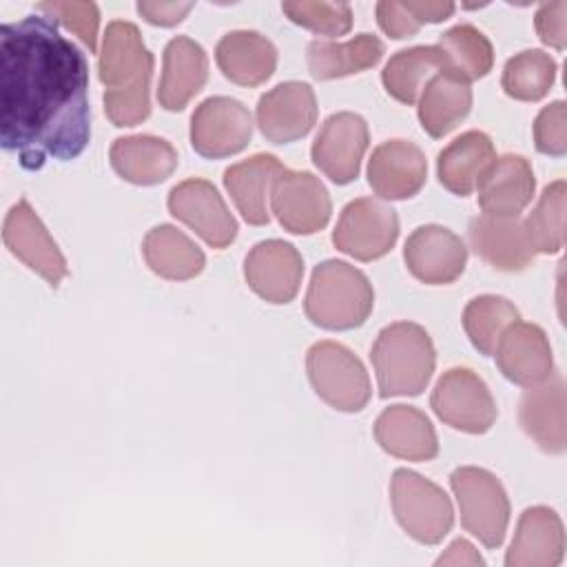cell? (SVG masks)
<instances>
[{"label": "cell", "mask_w": 567, "mask_h": 567, "mask_svg": "<svg viewBox=\"0 0 567 567\" xmlns=\"http://www.w3.org/2000/svg\"><path fill=\"white\" fill-rule=\"evenodd\" d=\"M89 64L47 16L0 27V144L22 168L75 159L91 140Z\"/></svg>", "instance_id": "1"}, {"label": "cell", "mask_w": 567, "mask_h": 567, "mask_svg": "<svg viewBox=\"0 0 567 567\" xmlns=\"http://www.w3.org/2000/svg\"><path fill=\"white\" fill-rule=\"evenodd\" d=\"M97 73L106 86L104 111L115 126H135L151 115L153 53L133 22H109Z\"/></svg>", "instance_id": "2"}, {"label": "cell", "mask_w": 567, "mask_h": 567, "mask_svg": "<svg viewBox=\"0 0 567 567\" xmlns=\"http://www.w3.org/2000/svg\"><path fill=\"white\" fill-rule=\"evenodd\" d=\"M370 361L381 399L416 396L432 379L436 352L423 326L394 321L377 334Z\"/></svg>", "instance_id": "3"}, {"label": "cell", "mask_w": 567, "mask_h": 567, "mask_svg": "<svg viewBox=\"0 0 567 567\" xmlns=\"http://www.w3.org/2000/svg\"><path fill=\"white\" fill-rule=\"evenodd\" d=\"M374 306V290L368 277L341 259H326L315 266L303 310L306 317L326 330H352L365 323Z\"/></svg>", "instance_id": "4"}, {"label": "cell", "mask_w": 567, "mask_h": 567, "mask_svg": "<svg viewBox=\"0 0 567 567\" xmlns=\"http://www.w3.org/2000/svg\"><path fill=\"white\" fill-rule=\"evenodd\" d=\"M390 503L403 532L423 545L441 543L452 529L454 509L447 494L412 470L392 474Z\"/></svg>", "instance_id": "5"}, {"label": "cell", "mask_w": 567, "mask_h": 567, "mask_svg": "<svg viewBox=\"0 0 567 567\" xmlns=\"http://www.w3.org/2000/svg\"><path fill=\"white\" fill-rule=\"evenodd\" d=\"M450 487L456 496L461 525L487 549H496L507 532L509 498L503 483L487 470L465 465L450 476Z\"/></svg>", "instance_id": "6"}, {"label": "cell", "mask_w": 567, "mask_h": 567, "mask_svg": "<svg viewBox=\"0 0 567 567\" xmlns=\"http://www.w3.org/2000/svg\"><path fill=\"white\" fill-rule=\"evenodd\" d=\"M315 392L334 410L361 412L370 401V377L359 357L337 341H317L306 354Z\"/></svg>", "instance_id": "7"}, {"label": "cell", "mask_w": 567, "mask_h": 567, "mask_svg": "<svg viewBox=\"0 0 567 567\" xmlns=\"http://www.w3.org/2000/svg\"><path fill=\"white\" fill-rule=\"evenodd\" d=\"M430 405L445 425L467 434H485L498 414L487 383L470 368L443 372L432 390Z\"/></svg>", "instance_id": "8"}, {"label": "cell", "mask_w": 567, "mask_h": 567, "mask_svg": "<svg viewBox=\"0 0 567 567\" xmlns=\"http://www.w3.org/2000/svg\"><path fill=\"white\" fill-rule=\"evenodd\" d=\"M396 239V210L372 197H359L346 204L332 230L334 248L359 261H372L388 255Z\"/></svg>", "instance_id": "9"}, {"label": "cell", "mask_w": 567, "mask_h": 567, "mask_svg": "<svg viewBox=\"0 0 567 567\" xmlns=\"http://www.w3.org/2000/svg\"><path fill=\"white\" fill-rule=\"evenodd\" d=\"M252 115L235 97H206L190 117V146L208 159L230 157L248 146Z\"/></svg>", "instance_id": "10"}, {"label": "cell", "mask_w": 567, "mask_h": 567, "mask_svg": "<svg viewBox=\"0 0 567 567\" xmlns=\"http://www.w3.org/2000/svg\"><path fill=\"white\" fill-rule=\"evenodd\" d=\"M168 210L217 250L230 246L237 237V219L208 179L190 177L173 186Z\"/></svg>", "instance_id": "11"}, {"label": "cell", "mask_w": 567, "mask_h": 567, "mask_svg": "<svg viewBox=\"0 0 567 567\" xmlns=\"http://www.w3.org/2000/svg\"><path fill=\"white\" fill-rule=\"evenodd\" d=\"M370 133L361 115L350 111L332 113L319 128L310 155L315 166L334 184H350L359 177Z\"/></svg>", "instance_id": "12"}, {"label": "cell", "mask_w": 567, "mask_h": 567, "mask_svg": "<svg viewBox=\"0 0 567 567\" xmlns=\"http://www.w3.org/2000/svg\"><path fill=\"white\" fill-rule=\"evenodd\" d=\"M2 239L11 255L38 272L51 288H58L69 275L64 255L27 199H20L9 208L2 226Z\"/></svg>", "instance_id": "13"}, {"label": "cell", "mask_w": 567, "mask_h": 567, "mask_svg": "<svg viewBox=\"0 0 567 567\" xmlns=\"http://www.w3.org/2000/svg\"><path fill=\"white\" fill-rule=\"evenodd\" d=\"M277 221L295 235L321 230L332 213L330 193L319 177L308 171H284L270 193Z\"/></svg>", "instance_id": "14"}, {"label": "cell", "mask_w": 567, "mask_h": 567, "mask_svg": "<svg viewBox=\"0 0 567 567\" xmlns=\"http://www.w3.org/2000/svg\"><path fill=\"white\" fill-rule=\"evenodd\" d=\"M317 97L306 82H281L257 102V126L272 144H288L306 137L317 122Z\"/></svg>", "instance_id": "15"}, {"label": "cell", "mask_w": 567, "mask_h": 567, "mask_svg": "<svg viewBox=\"0 0 567 567\" xmlns=\"http://www.w3.org/2000/svg\"><path fill=\"white\" fill-rule=\"evenodd\" d=\"M408 270L423 284L441 286L458 279L467 264L463 239L445 226L425 224L412 230L403 246Z\"/></svg>", "instance_id": "16"}, {"label": "cell", "mask_w": 567, "mask_h": 567, "mask_svg": "<svg viewBox=\"0 0 567 567\" xmlns=\"http://www.w3.org/2000/svg\"><path fill=\"white\" fill-rule=\"evenodd\" d=\"M244 277L255 295L268 303H288L299 292L303 259L281 239H266L250 248L244 259Z\"/></svg>", "instance_id": "17"}, {"label": "cell", "mask_w": 567, "mask_h": 567, "mask_svg": "<svg viewBox=\"0 0 567 567\" xmlns=\"http://www.w3.org/2000/svg\"><path fill=\"white\" fill-rule=\"evenodd\" d=\"M494 357L503 377L516 385L529 388L554 372L551 346L545 330L520 319L505 328Z\"/></svg>", "instance_id": "18"}, {"label": "cell", "mask_w": 567, "mask_h": 567, "mask_svg": "<svg viewBox=\"0 0 567 567\" xmlns=\"http://www.w3.org/2000/svg\"><path fill=\"white\" fill-rule=\"evenodd\" d=\"M427 177L425 153L408 140H388L372 151L368 184L381 199H410Z\"/></svg>", "instance_id": "19"}, {"label": "cell", "mask_w": 567, "mask_h": 567, "mask_svg": "<svg viewBox=\"0 0 567 567\" xmlns=\"http://www.w3.org/2000/svg\"><path fill=\"white\" fill-rule=\"evenodd\" d=\"M467 237L474 252L496 270H525L536 255L518 215L483 213L470 221Z\"/></svg>", "instance_id": "20"}, {"label": "cell", "mask_w": 567, "mask_h": 567, "mask_svg": "<svg viewBox=\"0 0 567 567\" xmlns=\"http://www.w3.org/2000/svg\"><path fill=\"white\" fill-rule=\"evenodd\" d=\"M525 434L547 454H563L567 447L565 379L551 372L545 381L525 390L518 408Z\"/></svg>", "instance_id": "21"}, {"label": "cell", "mask_w": 567, "mask_h": 567, "mask_svg": "<svg viewBox=\"0 0 567 567\" xmlns=\"http://www.w3.org/2000/svg\"><path fill=\"white\" fill-rule=\"evenodd\" d=\"M565 556V529L560 516L545 507H527L507 549V567H556Z\"/></svg>", "instance_id": "22"}, {"label": "cell", "mask_w": 567, "mask_h": 567, "mask_svg": "<svg viewBox=\"0 0 567 567\" xmlns=\"http://www.w3.org/2000/svg\"><path fill=\"white\" fill-rule=\"evenodd\" d=\"M374 439L383 452L403 461H432L439 439L432 421L414 405H390L374 421Z\"/></svg>", "instance_id": "23"}, {"label": "cell", "mask_w": 567, "mask_h": 567, "mask_svg": "<svg viewBox=\"0 0 567 567\" xmlns=\"http://www.w3.org/2000/svg\"><path fill=\"white\" fill-rule=\"evenodd\" d=\"M208 58L202 44L188 35H175L164 49V66L157 89L159 106L182 111L206 84Z\"/></svg>", "instance_id": "24"}, {"label": "cell", "mask_w": 567, "mask_h": 567, "mask_svg": "<svg viewBox=\"0 0 567 567\" xmlns=\"http://www.w3.org/2000/svg\"><path fill=\"white\" fill-rule=\"evenodd\" d=\"M286 166L270 153H257L224 171V186L241 217L252 226L270 221L268 197Z\"/></svg>", "instance_id": "25"}, {"label": "cell", "mask_w": 567, "mask_h": 567, "mask_svg": "<svg viewBox=\"0 0 567 567\" xmlns=\"http://www.w3.org/2000/svg\"><path fill=\"white\" fill-rule=\"evenodd\" d=\"M109 159L113 171L137 186H153L164 182L177 168V151L171 142L155 135L117 137L111 144Z\"/></svg>", "instance_id": "26"}, {"label": "cell", "mask_w": 567, "mask_h": 567, "mask_svg": "<svg viewBox=\"0 0 567 567\" xmlns=\"http://www.w3.org/2000/svg\"><path fill=\"white\" fill-rule=\"evenodd\" d=\"M496 162V151L483 131H467L452 140L436 159V177L458 197L472 195Z\"/></svg>", "instance_id": "27"}, {"label": "cell", "mask_w": 567, "mask_h": 567, "mask_svg": "<svg viewBox=\"0 0 567 567\" xmlns=\"http://www.w3.org/2000/svg\"><path fill=\"white\" fill-rule=\"evenodd\" d=\"M215 60L224 78L239 86H259L277 69V49L259 31H230L215 47Z\"/></svg>", "instance_id": "28"}, {"label": "cell", "mask_w": 567, "mask_h": 567, "mask_svg": "<svg viewBox=\"0 0 567 567\" xmlns=\"http://www.w3.org/2000/svg\"><path fill=\"white\" fill-rule=\"evenodd\" d=\"M536 179L523 155L496 157L478 184V206L489 215H518L534 197Z\"/></svg>", "instance_id": "29"}, {"label": "cell", "mask_w": 567, "mask_h": 567, "mask_svg": "<svg viewBox=\"0 0 567 567\" xmlns=\"http://www.w3.org/2000/svg\"><path fill=\"white\" fill-rule=\"evenodd\" d=\"M146 266L171 281H186L204 270L206 257L202 248L171 224L151 228L142 241Z\"/></svg>", "instance_id": "30"}, {"label": "cell", "mask_w": 567, "mask_h": 567, "mask_svg": "<svg viewBox=\"0 0 567 567\" xmlns=\"http://www.w3.org/2000/svg\"><path fill=\"white\" fill-rule=\"evenodd\" d=\"M383 58V42L372 33H359L348 42L312 40L306 51L315 80H334L361 73Z\"/></svg>", "instance_id": "31"}, {"label": "cell", "mask_w": 567, "mask_h": 567, "mask_svg": "<svg viewBox=\"0 0 567 567\" xmlns=\"http://www.w3.org/2000/svg\"><path fill=\"white\" fill-rule=\"evenodd\" d=\"M472 109V89L467 82L447 73H436L423 86L419 97V122L430 137H443L454 131Z\"/></svg>", "instance_id": "32"}, {"label": "cell", "mask_w": 567, "mask_h": 567, "mask_svg": "<svg viewBox=\"0 0 567 567\" xmlns=\"http://www.w3.org/2000/svg\"><path fill=\"white\" fill-rule=\"evenodd\" d=\"M443 60V73L472 82L478 78H485L492 71L494 64V49L492 42L483 31H478L474 24H456L441 33L439 42L434 44Z\"/></svg>", "instance_id": "33"}, {"label": "cell", "mask_w": 567, "mask_h": 567, "mask_svg": "<svg viewBox=\"0 0 567 567\" xmlns=\"http://www.w3.org/2000/svg\"><path fill=\"white\" fill-rule=\"evenodd\" d=\"M436 73H443V60L439 49L432 47H410L396 51L381 71V82L385 91L403 102L414 104L423 91V84L430 82Z\"/></svg>", "instance_id": "34"}, {"label": "cell", "mask_w": 567, "mask_h": 567, "mask_svg": "<svg viewBox=\"0 0 567 567\" xmlns=\"http://www.w3.org/2000/svg\"><path fill=\"white\" fill-rule=\"evenodd\" d=\"M461 319H463V330L470 337L472 346L481 354L492 357L505 328L518 321L520 315L516 306L505 297L478 295L472 301H467Z\"/></svg>", "instance_id": "35"}, {"label": "cell", "mask_w": 567, "mask_h": 567, "mask_svg": "<svg viewBox=\"0 0 567 567\" xmlns=\"http://www.w3.org/2000/svg\"><path fill=\"white\" fill-rule=\"evenodd\" d=\"M556 80V62L540 49H527L505 62L501 86L520 102H536L545 97Z\"/></svg>", "instance_id": "36"}, {"label": "cell", "mask_w": 567, "mask_h": 567, "mask_svg": "<svg viewBox=\"0 0 567 567\" xmlns=\"http://www.w3.org/2000/svg\"><path fill=\"white\" fill-rule=\"evenodd\" d=\"M565 202H567L565 179H556L543 188L536 208L523 221L534 252L554 255L563 248V244H565Z\"/></svg>", "instance_id": "37"}, {"label": "cell", "mask_w": 567, "mask_h": 567, "mask_svg": "<svg viewBox=\"0 0 567 567\" xmlns=\"http://www.w3.org/2000/svg\"><path fill=\"white\" fill-rule=\"evenodd\" d=\"M281 11L290 18V22L321 35H343L352 27V9L346 2L288 0L281 2Z\"/></svg>", "instance_id": "38"}, {"label": "cell", "mask_w": 567, "mask_h": 567, "mask_svg": "<svg viewBox=\"0 0 567 567\" xmlns=\"http://www.w3.org/2000/svg\"><path fill=\"white\" fill-rule=\"evenodd\" d=\"M38 11L47 13L49 20L64 24L73 31L91 53L97 51V29H100V11L93 2H40Z\"/></svg>", "instance_id": "39"}, {"label": "cell", "mask_w": 567, "mask_h": 567, "mask_svg": "<svg viewBox=\"0 0 567 567\" xmlns=\"http://www.w3.org/2000/svg\"><path fill=\"white\" fill-rule=\"evenodd\" d=\"M534 144L540 153L551 157L567 153V104L563 100L551 102L536 115Z\"/></svg>", "instance_id": "40"}, {"label": "cell", "mask_w": 567, "mask_h": 567, "mask_svg": "<svg viewBox=\"0 0 567 567\" xmlns=\"http://www.w3.org/2000/svg\"><path fill=\"white\" fill-rule=\"evenodd\" d=\"M377 22L379 27L394 40H405L412 38L423 22L416 18L412 2H394V0H383L377 4Z\"/></svg>", "instance_id": "41"}, {"label": "cell", "mask_w": 567, "mask_h": 567, "mask_svg": "<svg viewBox=\"0 0 567 567\" xmlns=\"http://www.w3.org/2000/svg\"><path fill=\"white\" fill-rule=\"evenodd\" d=\"M534 24L538 38L545 44L563 51L567 44V2L556 0L540 4V9L534 16Z\"/></svg>", "instance_id": "42"}, {"label": "cell", "mask_w": 567, "mask_h": 567, "mask_svg": "<svg viewBox=\"0 0 567 567\" xmlns=\"http://www.w3.org/2000/svg\"><path fill=\"white\" fill-rule=\"evenodd\" d=\"M190 9L193 2H137L140 16L157 27H173L182 22Z\"/></svg>", "instance_id": "43"}, {"label": "cell", "mask_w": 567, "mask_h": 567, "mask_svg": "<svg viewBox=\"0 0 567 567\" xmlns=\"http://www.w3.org/2000/svg\"><path fill=\"white\" fill-rule=\"evenodd\" d=\"M436 565H483L481 554L465 538H456L445 554L439 556Z\"/></svg>", "instance_id": "44"}]
</instances>
